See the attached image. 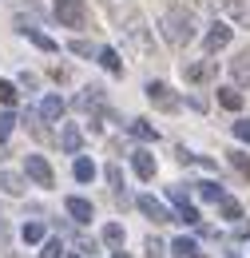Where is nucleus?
<instances>
[{"mask_svg": "<svg viewBox=\"0 0 250 258\" xmlns=\"http://www.w3.org/2000/svg\"><path fill=\"white\" fill-rule=\"evenodd\" d=\"M60 147L68 151V155H80L84 135H80V127H76V123H64V127H60Z\"/></svg>", "mask_w": 250, "mask_h": 258, "instance_id": "f8f14e48", "label": "nucleus"}, {"mask_svg": "<svg viewBox=\"0 0 250 258\" xmlns=\"http://www.w3.org/2000/svg\"><path fill=\"white\" fill-rule=\"evenodd\" d=\"M219 211H222V219H242V207H238V199H230V195L219 199Z\"/></svg>", "mask_w": 250, "mask_h": 258, "instance_id": "b1692460", "label": "nucleus"}, {"mask_svg": "<svg viewBox=\"0 0 250 258\" xmlns=\"http://www.w3.org/2000/svg\"><path fill=\"white\" fill-rule=\"evenodd\" d=\"M56 20L64 28H84L88 24V4L84 0H56Z\"/></svg>", "mask_w": 250, "mask_h": 258, "instance_id": "f03ea898", "label": "nucleus"}, {"mask_svg": "<svg viewBox=\"0 0 250 258\" xmlns=\"http://www.w3.org/2000/svg\"><path fill=\"white\" fill-rule=\"evenodd\" d=\"M195 8H215V0H195Z\"/></svg>", "mask_w": 250, "mask_h": 258, "instance_id": "c9c22d12", "label": "nucleus"}, {"mask_svg": "<svg viewBox=\"0 0 250 258\" xmlns=\"http://www.w3.org/2000/svg\"><path fill=\"white\" fill-rule=\"evenodd\" d=\"M76 107H80V111H99V107H103V88H99V84H88V88L76 96Z\"/></svg>", "mask_w": 250, "mask_h": 258, "instance_id": "9d476101", "label": "nucleus"}, {"mask_svg": "<svg viewBox=\"0 0 250 258\" xmlns=\"http://www.w3.org/2000/svg\"><path fill=\"white\" fill-rule=\"evenodd\" d=\"M159 28L167 36V44H175V48H187L195 40V20H191L187 8H167L163 20H159Z\"/></svg>", "mask_w": 250, "mask_h": 258, "instance_id": "f257e3e1", "label": "nucleus"}, {"mask_svg": "<svg viewBox=\"0 0 250 258\" xmlns=\"http://www.w3.org/2000/svg\"><path fill=\"white\" fill-rule=\"evenodd\" d=\"M226 163H230L242 179H250V155H246V151H226Z\"/></svg>", "mask_w": 250, "mask_h": 258, "instance_id": "aec40b11", "label": "nucleus"}, {"mask_svg": "<svg viewBox=\"0 0 250 258\" xmlns=\"http://www.w3.org/2000/svg\"><path fill=\"white\" fill-rule=\"evenodd\" d=\"M16 96H20V92H16V84L0 80V103H4V107H12V103H16Z\"/></svg>", "mask_w": 250, "mask_h": 258, "instance_id": "cd10ccee", "label": "nucleus"}, {"mask_svg": "<svg viewBox=\"0 0 250 258\" xmlns=\"http://www.w3.org/2000/svg\"><path fill=\"white\" fill-rule=\"evenodd\" d=\"M0 191L4 195H24V179L16 171H0Z\"/></svg>", "mask_w": 250, "mask_h": 258, "instance_id": "6ab92c4d", "label": "nucleus"}, {"mask_svg": "<svg viewBox=\"0 0 250 258\" xmlns=\"http://www.w3.org/2000/svg\"><path fill=\"white\" fill-rule=\"evenodd\" d=\"M234 238H250V223H238V226H234Z\"/></svg>", "mask_w": 250, "mask_h": 258, "instance_id": "f704fd0d", "label": "nucleus"}, {"mask_svg": "<svg viewBox=\"0 0 250 258\" xmlns=\"http://www.w3.org/2000/svg\"><path fill=\"white\" fill-rule=\"evenodd\" d=\"M171 250H175V258H191V254H199V242L195 238H175Z\"/></svg>", "mask_w": 250, "mask_h": 258, "instance_id": "5701e85b", "label": "nucleus"}, {"mask_svg": "<svg viewBox=\"0 0 250 258\" xmlns=\"http://www.w3.org/2000/svg\"><path fill=\"white\" fill-rule=\"evenodd\" d=\"M123 32L131 36V44H135V52H139V56H151V48H155V44H151L147 28H143V16H139V12H131V16H127V28H123Z\"/></svg>", "mask_w": 250, "mask_h": 258, "instance_id": "7ed1b4c3", "label": "nucleus"}, {"mask_svg": "<svg viewBox=\"0 0 250 258\" xmlns=\"http://www.w3.org/2000/svg\"><path fill=\"white\" fill-rule=\"evenodd\" d=\"M135 207H139V211H143L151 223H175V215H171V211L159 203L155 195H139V199H135Z\"/></svg>", "mask_w": 250, "mask_h": 258, "instance_id": "0eeeda50", "label": "nucleus"}, {"mask_svg": "<svg viewBox=\"0 0 250 258\" xmlns=\"http://www.w3.org/2000/svg\"><path fill=\"white\" fill-rule=\"evenodd\" d=\"M123 238H127V234H123V226H119V223L103 226V242H107V246H123Z\"/></svg>", "mask_w": 250, "mask_h": 258, "instance_id": "393cba45", "label": "nucleus"}, {"mask_svg": "<svg viewBox=\"0 0 250 258\" xmlns=\"http://www.w3.org/2000/svg\"><path fill=\"white\" fill-rule=\"evenodd\" d=\"M24 171H28V179L36 187H52V183H56V175H52V167H48L44 155H28V159H24Z\"/></svg>", "mask_w": 250, "mask_h": 258, "instance_id": "20e7f679", "label": "nucleus"}, {"mask_svg": "<svg viewBox=\"0 0 250 258\" xmlns=\"http://www.w3.org/2000/svg\"><path fill=\"white\" fill-rule=\"evenodd\" d=\"M222 12L230 20H238L242 28H250V4H242V0H222Z\"/></svg>", "mask_w": 250, "mask_h": 258, "instance_id": "4468645a", "label": "nucleus"}, {"mask_svg": "<svg viewBox=\"0 0 250 258\" xmlns=\"http://www.w3.org/2000/svg\"><path fill=\"white\" fill-rule=\"evenodd\" d=\"M20 238H24V242H40V238H44V226H40V223H24Z\"/></svg>", "mask_w": 250, "mask_h": 258, "instance_id": "c85d7f7f", "label": "nucleus"}, {"mask_svg": "<svg viewBox=\"0 0 250 258\" xmlns=\"http://www.w3.org/2000/svg\"><path fill=\"white\" fill-rule=\"evenodd\" d=\"M127 131H131L135 139H143V143H155V139H159L155 123H147V119H131V123H127Z\"/></svg>", "mask_w": 250, "mask_h": 258, "instance_id": "f3484780", "label": "nucleus"}, {"mask_svg": "<svg viewBox=\"0 0 250 258\" xmlns=\"http://www.w3.org/2000/svg\"><path fill=\"white\" fill-rule=\"evenodd\" d=\"M167 195H171V203H175V219H183V223H191V226L203 223V219H199V211H195V203L183 195V187H171Z\"/></svg>", "mask_w": 250, "mask_h": 258, "instance_id": "423d86ee", "label": "nucleus"}, {"mask_svg": "<svg viewBox=\"0 0 250 258\" xmlns=\"http://www.w3.org/2000/svg\"><path fill=\"white\" fill-rule=\"evenodd\" d=\"M68 258H80V254H68Z\"/></svg>", "mask_w": 250, "mask_h": 258, "instance_id": "58836bf2", "label": "nucleus"}, {"mask_svg": "<svg viewBox=\"0 0 250 258\" xmlns=\"http://www.w3.org/2000/svg\"><path fill=\"white\" fill-rule=\"evenodd\" d=\"M226 258H238V254H234V250H226Z\"/></svg>", "mask_w": 250, "mask_h": 258, "instance_id": "4c0bfd02", "label": "nucleus"}, {"mask_svg": "<svg viewBox=\"0 0 250 258\" xmlns=\"http://www.w3.org/2000/svg\"><path fill=\"white\" fill-rule=\"evenodd\" d=\"M40 258H64V242H60V238H48L44 250H40Z\"/></svg>", "mask_w": 250, "mask_h": 258, "instance_id": "c756f323", "label": "nucleus"}, {"mask_svg": "<svg viewBox=\"0 0 250 258\" xmlns=\"http://www.w3.org/2000/svg\"><path fill=\"white\" fill-rule=\"evenodd\" d=\"M64 107H68V103H64L60 96H48L40 103V119H44V123H56V119H64Z\"/></svg>", "mask_w": 250, "mask_h": 258, "instance_id": "ddd939ff", "label": "nucleus"}, {"mask_svg": "<svg viewBox=\"0 0 250 258\" xmlns=\"http://www.w3.org/2000/svg\"><path fill=\"white\" fill-rule=\"evenodd\" d=\"M234 135H238L242 143H250V119H234Z\"/></svg>", "mask_w": 250, "mask_h": 258, "instance_id": "2f4dec72", "label": "nucleus"}, {"mask_svg": "<svg viewBox=\"0 0 250 258\" xmlns=\"http://www.w3.org/2000/svg\"><path fill=\"white\" fill-rule=\"evenodd\" d=\"M68 48H72V52H76V56H92V44H88V40H72V44H68Z\"/></svg>", "mask_w": 250, "mask_h": 258, "instance_id": "473e14b6", "label": "nucleus"}, {"mask_svg": "<svg viewBox=\"0 0 250 258\" xmlns=\"http://www.w3.org/2000/svg\"><path fill=\"white\" fill-rule=\"evenodd\" d=\"M72 171H76V179H80V183H92V179H95L92 159H76V167H72Z\"/></svg>", "mask_w": 250, "mask_h": 258, "instance_id": "bb28decb", "label": "nucleus"}, {"mask_svg": "<svg viewBox=\"0 0 250 258\" xmlns=\"http://www.w3.org/2000/svg\"><path fill=\"white\" fill-rule=\"evenodd\" d=\"M115 258H131V254H123V250H115Z\"/></svg>", "mask_w": 250, "mask_h": 258, "instance_id": "e433bc0d", "label": "nucleus"}, {"mask_svg": "<svg viewBox=\"0 0 250 258\" xmlns=\"http://www.w3.org/2000/svg\"><path fill=\"white\" fill-rule=\"evenodd\" d=\"M131 167H135V175H139V179H147V183L155 179V155H151V151H143V147H139V151H131Z\"/></svg>", "mask_w": 250, "mask_h": 258, "instance_id": "9b49d317", "label": "nucleus"}, {"mask_svg": "<svg viewBox=\"0 0 250 258\" xmlns=\"http://www.w3.org/2000/svg\"><path fill=\"white\" fill-rule=\"evenodd\" d=\"M219 103L226 111H242V96H238L234 88H219Z\"/></svg>", "mask_w": 250, "mask_h": 258, "instance_id": "4be33fe9", "label": "nucleus"}, {"mask_svg": "<svg viewBox=\"0 0 250 258\" xmlns=\"http://www.w3.org/2000/svg\"><path fill=\"white\" fill-rule=\"evenodd\" d=\"M12 127H16V115H12V111H4V115H0V147H4V139L12 135Z\"/></svg>", "mask_w": 250, "mask_h": 258, "instance_id": "7c9ffc66", "label": "nucleus"}, {"mask_svg": "<svg viewBox=\"0 0 250 258\" xmlns=\"http://www.w3.org/2000/svg\"><path fill=\"white\" fill-rule=\"evenodd\" d=\"M20 32L28 36V40H32V44H36V48H44V52H56V40H52V36H44V32H40V28H32L28 20H20Z\"/></svg>", "mask_w": 250, "mask_h": 258, "instance_id": "2eb2a0df", "label": "nucleus"}, {"mask_svg": "<svg viewBox=\"0 0 250 258\" xmlns=\"http://www.w3.org/2000/svg\"><path fill=\"white\" fill-rule=\"evenodd\" d=\"M230 36H234V28L230 24H211V32H207V40H203V48H207V56H215V52H222L226 44H230Z\"/></svg>", "mask_w": 250, "mask_h": 258, "instance_id": "6e6552de", "label": "nucleus"}, {"mask_svg": "<svg viewBox=\"0 0 250 258\" xmlns=\"http://www.w3.org/2000/svg\"><path fill=\"white\" fill-rule=\"evenodd\" d=\"M64 207H68V215H72V219H76L80 226H88V223L95 219V207L88 203V199H80V195H72V199H68Z\"/></svg>", "mask_w": 250, "mask_h": 258, "instance_id": "1a4fd4ad", "label": "nucleus"}, {"mask_svg": "<svg viewBox=\"0 0 250 258\" xmlns=\"http://www.w3.org/2000/svg\"><path fill=\"white\" fill-rule=\"evenodd\" d=\"M147 254H151V258H163V242H159V238H147Z\"/></svg>", "mask_w": 250, "mask_h": 258, "instance_id": "72a5a7b5", "label": "nucleus"}, {"mask_svg": "<svg viewBox=\"0 0 250 258\" xmlns=\"http://www.w3.org/2000/svg\"><path fill=\"white\" fill-rule=\"evenodd\" d=\"M183 76H187L191 84L211 80V76H215V60H203V64H183Z\"/></svg>", "mask_w": 250, "mask_h": 258, "instance_id": "dca6fc26", "label": "nucleus"}, {"mask_svg": "<svg viewBox=\"0 0 250 258\" xmlns=\"http://www.w3.org/2000/svg\"><path fill=\"white\" fill-rule=\"evenodd\" d=\"M147 99L155 103L159 111H179V96H175L167 84H159V80H151V84H147Z\"/></svg>", "mask_w": 250, "mask_h": 258, "instance_id": "39448f33", "label": "nucleus"}, {"mask_svg": "<svg viewBox=\"0 0 250 258\" xmlns=\"http://www.w3.org/2000/svg\"><path fill=\"white\" fill-rule=\"evenodd\" d=\"M195 187H199V195H203L207 203H219L222 199V183H211V179H207V183H195Z\"/></svg>", "mask_w": 250, "mask_h": 258, "instance_id": "a878e982", "label": "nucleus"}, {"mask_svg": "<svg viewBox=\"0 0 250 258\" xmlns=\"http://www.w3.org/2000/svg\"><path fill=\"white\" fill-rule=\"evenodd\" d=\"M191 258H203V254H191Z\"/></svg>", "mask_w": 250, "mask_h": 258, "instance_id": "ea45409f", "label": "nucleus"}, {"mask_svg": "<svg viewBox=\"0 0 250 258\" xmlns=\"http://www.w3.org/2000/svg\"><path fill=\"white\" fill-rule=\"evenodd\" d=\"M95 56H99V64L107 68L111 76H123V60H119V52H115V48H99Z\"/></svg>", "mask_w": 250, "mask_h": 258, "instance_id": "a211bd4d", "label": "nucleus"}, {"mask_svg": "<svg viewBox=\"0 0 250 258\" xmlns=\"http://www.w3.org/2000/svg\"><path fill=\"white\" fill-rule=\"evenodd\" d=\"M230 72H234V80H238V84H246V80H250V52H238V56H234V64H230Z\"/></svg>", "mask_w": 250, "mask_h": 258, "instance_id": "412c9836", "label": "nucleus"}]
</instances>
